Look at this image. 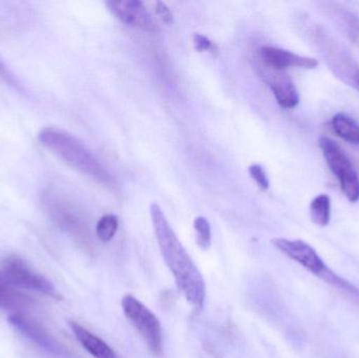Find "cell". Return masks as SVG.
<instances>
[{
	"label": "cell",
	"mask_w": 359,
	"mask_h": 358,
	"mask_svg": "<svg viewBox=\"0 0 359 358\" xmlns=\"http://www.w3.org/2000/svg\"><path fill=\"white\" fill-rule=\"evenodd\" d=\"M122 310L126 319L142 336L151 352L156 357H161L163 353V333L157 315L132 294H126L122 298Z\"/></svg>",
	"instance_id": "5"
},
{
	"label": "cell",
	"mask_w": 359,
	"mask_h": 358,
	"mask_svg": "<svg viewBox=\"0 0 359 358\" xmlns=\"http://www.w3.org/2000/svg\"><path fill=\"white\" fill-rule=\"evenodd\" d=\"M274 247L282 252L283 254L307 269L312 275L322 279L326 283L330 284L333 287L341 291L346 292L349 289L351 283L347 280L337 275L334 271L331 270L320 254L309 244L302 240H289L284 237H276L272 240Z\"/></svg>",
	"instance_id": "3"
},
{
	"label": "cell",
	"mask_w": 359,
	"mask_h": 358,
	"mask_svg": "<svg viewBox=\"0 0 359 358\" xmlns=\"http://www.w3.org/2000/svg\"><path fill=\"white\" fill-rule=\"evenodd\" d=\"M331 128L334 134L346 142L359 145V124L345 113H337L331 119Z\"/></svg>",
	"instance_id": "14"
},
{
	"label": "cell",
	"mask_w": 359,
	"mask_h": 358,
	"mask_svg": "<svg viewBox=\"0 0 359 358\" xmlns=\"http://www.w3.org/2000/svg\"><path fill=\"white\" fill-rule=\"evenodd\" d=\"M31 296L14 289L10 286L0 283V309L20 313L33 306Z\"/></svg>",
	"instance_id": "13"
},
{
	"label": "cell",
	"mask_w": 359,
	"mask_h": 358,
	"mask_svg": "<svg viewBox=\"0 0 359 358\" xmlns=\"http://www.w3.org/2000/svg\"><path fill=\"white\" fill-rule=\"evenodd\" d=\"M194 230L196 233V244L203 250L211 246V228L208 220L204 216H198L194 221Z\"/></svg>",
	"instance_id": "17"
},
{
	"label": "cell",
	"mask_w": 359,
	"mask_h": 358,
	"mask_svg": "<svg viewBox=\"0 0 359 358\" xmlns=\"http://www.w3.org/2000/svg\"><path fill=\"white\" fill-rule=\"evenodd\" d=\"M155 12L157 16L159 17L163 22L168 23V25L172 23V21H174L172 11H170V8H168L164 2H156Z\"/></svg>",
	"instance_id": "21"
},
{
	"label": "cell",
	"mask_w": 359,
	"mask_h": 358,
	"mask_svg": "<svg viewBox=\"0 0 359 358\" xmlns=\"http://www.w3.org/2000/svg\"><path fill=\"white\" fill-rule=\"evenodd\" d=\"M248 172L252 180L255 181L257 186H259L262 191H267V189L269 188V178H268L263 166L259 165V164H252V165L249 166Z\"/></svg>",
	"instance_id": "18"
},
{
	"label": "cell",
	"mask_w": 359,
	"mask_h": 358,
	"mask_svg": "<svg viewBox=\"0 0 359 358\" xmlns=\"http://www.w3.org/2000/svg\"><path fill=\"white\" fill-rule=\"evenodd\" d=\"M39 142L50 153L88 178L111 185L113 178L107 168L95 157L94 153L82 141L67 130L57 128H46L38 135Z\"/></svg>",
	"instance_id": "2"
},
{
	"label": "cell",
	"mask_w": 359,
	"mask_h": 358,
	"mask_svg": "<svg viewBox=\"0 0 359 358\" xmlns=\"http://www.w3.org/2000/svg\"><path fill=\"white\" fill-rule=\"evenodd\" d=\"M318 144L329 168L339 180L344 195L351 203H356L359 200V177L351 160L330 138L322 137Z\"/></svg>",
	"instance_id": "7"
},
{
	"label": "cell",
	"mask_w": 359,
	"mask_h": 358,
	"mask_svg": "<svg viewBox=\"0 0 359 358\" xmlns=\"http://www.w3.org/2000/svg\"><path fill=\"white\" fill-rule=\"evenodd\" d=\"M107 6L118 19L130 27L151 33L159 32L157 21L140 0H109Z\"/></svg>",
	"instance_id": "9"
},
{
	"label": "cell",
	"mask_w": 359,
	"mask_h": 358,
	"mask_svg": "<svg viewBox=\"0 0 359 358\" xmlns=\"http://www.w3.org/2000/svg\"><path fill=\"white\" fill-rule=\"evenodd\" d=\"M352 81H353V85L358 88L359 92V69H356V71H354L353 75H352Z\"/></svg>",
	"instance_id": "22"
},
{
	"label": "cell",
	"mask_w": 359,
	"mask_h": 358,
	"mask_svg": "<svg viewBox=\"0 0 359 358\" xmlns=\"http://www.w3.org/2000/svg\"><path fill=\"white\" fill-rule=\"evenodd\" d=\"M69 327L79 344L94 358H119L113 348L109 346L104 340L88 331V329L76 323L69 322Z\"/></svg>",
	"instance_id": "12"
},
{
	"label": "cell",
	"mask_w": 359,
	"mask_h": 358,
	"mask_svg": "<svg viewBox=\"0 0 359 358\" xmlns=\"http://www.w3.org/2000/svg\"><path fill=\"white\" fill-rule=\"evenodd\" d=\"M0 79L4 80L6 83H8V85L13 86V88H16V90H22L21 84L19 83L18 80L14 77V75L11 73L10 69H8V67L4 64L1 58H0Z\"/></svg>",
	"instance_id": "20"
},
{
	"label": "cell",
	"mask_w": 359,
	"mask_h": 358,
	"mask_svg": "<svg viewBox=\"0 0 359 358\" xmlns=\"http://www.w3.org/2000/svg\"><path fill=\"white\" fill-rule=\"evenodd\" d=\"M192 41H194V48L198 52H210L213 55L215 53L217 54L219 53L217 46L208 37L202 35V34H194V37H192Z\"/></svg>",
	"instance_id": "19"
},
{
	"label": "cell",
	"mask_w": 359,
	"mask_h": 358,
	"mask_svg": "<svg viewBox=\"0 0 359 358\" xmlns=\"http://www.w3.org/2000/svg\"><path fill=\"white\" fill-rule=\"evenodd\" d=\"M149 210L162 258L174 275L177 287L194 310H202L206 298V286L203 275L180 241L162 208L157 203H153Z\"/></svg>",
	"instance_id": "1"
},
{
	"label": "cell",
	"mask_w": 359,
	"mask_h": 358,
	"mask_svg": "<svg viewBox=\"0 0 359 358\" xmlns=\"http://www.w3.org/2000/svg\"><path fill=\"white\" fill-rule=\"evenodd\" d=\"M259 58L263 65L270 69H278V71H285L288 67L314 69L318 65V61L316 59L302 56L276 46H263L259 48Z\"/></svg>",
	"instance_id": "10"
},
{
	"label": "cell",
	"mask_w": 359,
	"mask_h": 358,
	"mask_svg": "<svg viewBox=\"0 0 359 358\" xmlns=\"http://www.w3.org/2000/svg\"><path fill=\"white\" fill-rule=\"evenodd\" d=\"M310 219L314 224L326 227L331 220V199L327 193H322L312 200L310 204Z\"/></svg>",
	"instance_id": "15"
},
{
	"label": "cell",
	"mask_w": 359,
	"mask_h": 358,
	"mask_svg": "<svg viewBox=\"0 0 359 358\" xmlns=\"http://www.w3.org/2000/svg\"><path fill=\"white\" fill-rule=\"evenodd\" d=\"M0 283L13 288L34 290L55 300L61 298L52 282L35 273L18 256H10L0 264Z\"/></svg>",
	"instance_id": "6"
},
{
	"label": "cell",
	"mask_w": 359,
	"mask_h": 358,
	"mask_svg": "<svg viewBox=\"0 0 359 358\" xmlns=\"http://www.w3.org/2000/svg\"><path fill=\"white\" fill-rule=\"evenodd\" d=\"M264 69V78L271 88L278 105L286 109L297 107L299 103V92L286 71L270 69L265 65Z\"/></svg>",
	"instance_id": "11"
},
{
	"label": "cell",
	"mask_w": 359,
	"mask_h": 358,
	"mask_svg": "<svg viewBox=\"0 0 359 358\" xmlns=\"http://www.w3.org/2000/svg\"><path fill=\"white\" fill-rule=\"evenodd\" d=\"M119 227V219L115 214H104L97 223L96 235L103 243L111 241Z\"/></svg>",
	"instance_id": "16"
},
{
	"label": "cell",
	"mask_w": 359,
	"mask_h": 358,
	"mask_svg": "<svg viewBox=\"0 0 359 358\" xmlns=\"http://www.w3.org/2000/svg\"><path fill=\"white\" fill-rule=\"evenodd\" d=\"M8 321L23 338L33 343L37 348L46 352V354L56 358L71 357V353L67 348H65V345L61 344L48 330L44 329L42 326L32 321L29 317H25L21 313H15L8 317Z\"/></svg>",
	"instance_id": "8"
},
{
	"label": "cell",
	"mask_w": 359,
	"mask_h": 358,
	"mask_svg": "<svg viewBox=\"0 0 359 358\" xmlns=\"http://www.w3.org/2000/svg\"><path fill=\"white\" fill-rule=\"evenodd\" d=\"M41 204L52 220L80 244L88 243L90 233L86 221L73 204L54 188L44 189Z\"/></svg>",
	"instance_id": "4"
}]
</instances>
